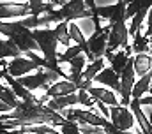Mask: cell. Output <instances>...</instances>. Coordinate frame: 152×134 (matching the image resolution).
Listing matches in <instances>:
<instances>
[{
	"label": "cell",
	"mask_w": 152,
	"mask_h": 134,
	"mask_svg": "<svg viewBox=\"0 0 152 134\" xmlns=\"http://www.w3.org/2000/svg\"><path fill=\"white\" fill-rule=\"evenodd\" d=\"M67 25L69 23L62 21V23H57L55 28H36V30H32V37H34L37 48L44 55L42 58L46 62V69L55 72L62 79H67V72L58 64V51H57V48H58V39H60L62 32L67 30Z\"/></svg>",
	"instance_id": "obj_1"
},
{
	"label": "cell",
	"mask_w": 152,
	"mask_h": 134,
	"mask_svg": "<svg viewBox=\"0 0 152 134\" xmlns=\"http://www.w3.org/2000/svg\"><path fill=\"white\" fill-rule=\"evenodd\" d=\"M50 20V23H73L80 18H92V12L85 5V0H67L58 9H50L44 12Z\"/></svg>",
	"instance_id": "obj_2"
},
{
	"label": "cell",
	"mask_w": 152,
	"mask_h": 134,
	"mask_svg": "<svg viewBox=\"0 0 152 134\" xmlns=\"http://www.w3.org/2000/svg\"><path fill=\"white\" fill-rule=\"evenodd\" d=\"M96 21V30L94 34L87 39V48H88V62H94L96 58H104L106 53V42H108V34H110V25L108 27H101L99 25V18L94 20Z\"/></svg>",
	"instance_id": "obj_3"
},
{
	"label": "cell",
	"mask_w": 152,
	"mask_h": 134,
	"mask_svg": "<svg viewBox=\"0 0 152 134\" xmlns=\"http://www.w3.org/2000/svg\"><path fill=\"white\" fill-rule=\"evenodd\" d=\"M151 5H152V0H129L127 2V5H126V20L131 18V23L127 27L129 28V37L142 28V23L145 21Z\"/></svg>",
	"instance_id": "obj_4"
},
{
	"label": "cell",
	"mask_w": 152,
	"mask_h": 134,
	"mask_svg": "<svg viewBox=\"0 0 152 134\" xmlns=\"http://www.w3.org/2000/svg\"><path fill=\"white\" fill-rule=\"evenodd\" d=\"M129 28L126 20H118L110 23V34H108V42H106V53H115L118 48H127L129 46Z\"/></svg>",
	"instance_id": "obj_5"
},
{
	"label": "cell",
	"mask_w": 152,
	"mask_h": 134,
	"mask_svg": "<svg viewBox=\"0 0 152 134\" xmlns=\"http://www.w3.org/2000/svg\"><path fill=\"white\" fill-rule=\"evenodd\" d=\"M27 90L34 92V90H39V88H48L51 83H55L57 79H60L55 72L48 71V69H42L39 67L37 71H34V74H27V76H21V78H16Z\"/></svg>",
	"instance_id": "obj_6"
},
{
	"label": "cell",
	"mask_w": 152,
	"mask_h": 134,
	"mask_svg": "<svg viewBox=\"0 0 152 134\" xmlns=\"http://www.w3.org/2000/svg\"><path fill=\"white\" fill-rule=\"evenodd\" d=\"M78 104H83V106H92L96 104L94 100L90 99V95L87 94V90H78L75 94H69V95H62V97H55V99L48 100V108L53 109V111H62L69 106H78Z\"/></svg>",
	"instance_id": "obj_7"
},
{
	"label": "cell",
	"mask_w": 152,
	"mask_h": 134,
	"mask_svg": "<svg viewBox=\"0 0 152 134\" xmlns=\"http://www.w3.org/2000/svg\"><path fill=\"white\" fill-rule=\"evenodd\" d=\"M118 92L120 94V106L127 108L129 102H131V90L134 87V81H136V74H134V69H133V57L127 60L126 67L122 69V72L118 74Z\"/></svg>",
	"instance_id": "obj_8"
},
{
	"label": "cell",
	"mask_w": 152,
	"mask_h": 134,
	"mask_svg": "<svg viewBox=\"0 0 152 134\" xmlns=\"http://www.w3.org/2000/svg\"><path fill=\"white\" fill-rule=\"evenodd\" d=\"M37 69H39L37 64L32 58H27V57H16V58H11V62L2 60V71H5L12 78L27 76V74H30Z\"/></svg>",
	"instance_id": "obj_9"
},
{
	"label": "cell",
	"mask_w": 152,
	"mask_h": 134,
	"mask_svg": "<svg viewBox=\"0 0 152 134\" xmlns=\"http://www.w3.org/2000/svg\"><path fill=\"white\" fill-rule=\"evenodd\" d=\"M110 124L113 125V129L117 131H131L136 124L134 120V115L129 108H124V106H112L110 109Z\"/></svg>",
	"instance_id": "obj_10"
},
{
	"label": "cell",
	"mask_w": 152,
	"mask_h": 134,
	"mask_svg": "<svg viewBox=\"0 0 152 134\" xmlns=\"http://www.w3.org/2000/svg\"><path fill=\"white\" fill-rule=\"evenodd\" d=\"M80 90V87L73 83V81H69V79H60V81H55V83H51L48 88H46V94L41 97V102H44V100H50V99H55V97H62V95H69V94H75Z\"/></svg>",
	"instance_id": "obj_11"
},
{
	"label": "cell",
	"mask_w": 152,
	"mask_h": 134,
	"mask_svg": "<svg viewBox=\"0 0 152 134\" xmlns=\"http://www.w3.org/2000/svg\"><path fill=\"white\" fill-rule=\"evenodd\" d=\"M87 94L90 95V99L94 102H103L104 106H120V100L115 95L113 90L106 88V87H97V85H92L90 88H87Z\"/></svg>",
	"instance_id": "obj_12"
},
{
	"label": "cell",
	"mask_w": 152,
	"mask_h": 134,
	"mask_svg": "<svg viewBox=\"0 0 152 134\" xmlns=\"http://www.w3.org/2000/svg\"><path fill=\"white\" fill-rule=\"evenodd\" d=\"M2 79H5L7 81V85H9V88L12 90V94L18 97L20 100H23V102H34V100H39L30 90H27L16 78H12V76H9L5 71H2Z\"/></svg>",
	"instance_id": "obj_13"
},
{
	"label": "cell",
	"mask_w": 152,
	"mask_h": 134,
	"mask_svg": "<svg viewBox=\"0 0 152 134\" xmlns=\"http://www.w3.org/2000/svg\"><path fill=\"white\" fill-rule=\"evenodd\" d=\"M67 64H69L67 79L73 81V83H76V85L80 87V90H81V72H83V69H85V66H87V58H85V55H83V53L76 55L75 58H71Z\"/></svg>",
	"instance_id": "obj_14"
},
{
	"label": "cell",
	"mask_w": 152,
	"mask_h": 134,
	"mask_svg": "<svg viewBox=\"0 0 152 134\" xmlns=\"http://www.w3.org/2000/svg\"><path fill=\"white\" fill-rule=\"evenodd\" d=\"M104 57H106V60H110V66H112L110 69L113 71L115 74H120L122 69L127 64V60L133 57V51H131V46H127V48H124L122 51L108 53V55H104Z\"/></svg>",
	"instance_id": "obj_15"
},
{
	"label": "cell",
	"mask_w": 152,
	"mask_h": 134,
	"mask_svg": "<svg viewBox=\"0 0 152 134\" xmlns=\"http://www.w3.org/2000/svg\"><path fill=\"white\" fill-rule=\"evenodd\" d=\"M94 81L99 83L101 87H106V88H110V90H113V92H118V85H120L118 74H115L110 67H104L101 72H97V74L94 76Z\"/></svg>",
	"instance_id": "obj_16"
},
{
	"label": "cell",
	"mask_w": 152,
	"mask_h": 134,
	"mask_svg": "<svg viewBox=\"0 0 152 134\" xmlns=\"http://www.w3.org/2000/svg\"><path fill=\"white\" fill-rule=\"evenodd\" d=\"M133 69L138 78L147 74L152 69V55L149 53H134L133 55Z\"/></svg>",
	"instance_id": "obj_17"
},
{
	"label": "cell",
	"mask_w": 152,
	"mask_h": 134,
	"mask_svg": "<svg viewBox=\"0 0 152 134\" xmlns=\"http://www.w3.org/2000/svg\"><path fill=\"white\" fill-rule=\"evenodd\" d=\"M151 85H152V69L147 74H143L138 81H134V87L131 90V100H138L142 99L145 94H149V87Z\"/></svg>",
	"instance_id": "obj_18"
},
{
	"label": "cell",
	"mask_w": 152,
	"mask_h": 134,
	"mask_svg": "<svg viewBox=\"0 0 152 134\" xmlns=\"http://www.w3.org/2000/svg\"><path fill=\"white\" fill-rule=\"evenodd\" d=\"M67 34H69V37L75 41L78 46H81V50H83V55H85V58H88V48H87V37L83 35V32L80 30V27L76 25V23H69L67 25Z\"/></svg>",
	"instance_id": "obj_19"
},
{
	"label": "cell",
	"mask_w": 152,
	"mask_h": 134,
	"mask_svg": "<svg viewBox=\"0 0 152 134\" xmlns=\"http://www.w3.org/2000/svg\"><path fill=\"white\" fill-rule=\"evenodd\" d=\"M21 57V51L11 39H0V60Z\"/></svg>",
	"instance_id": "obj_20"
},
{
	"label": "cell",
	"mask_w": 152,
	"mask_h": 134,
	"mask_svg": "<svg viewBox=\"0 0 152 134\" xmlns=\"http://www.w3.org/2000/svg\"><path fill=\"white\" fill-rule=\"evenodd\" d=\"M131 39H133V41L129 42V46H131L133 55H134V53H147V51L151 50L149 41H147V37L142 34V30H138L136 34H133Z\"/></svg>",
	"instance_id": "obj_21"
},
{
	"label": "cell",
	"mask_w": 152,
	"mask_h": 134,
	"mask_svg": "<svg viewBox=\"0 0 152 134\" xmlns=\"http://www.w3.org/2000/svg\"><path fill=\"white\" fill-rule=\"evenodd\" d=\"M0 100H2V102H5L11 109H14V108L20 104V99L12 94V90H11L9 87L2 85V83H0Z\"/></svg>",
	"instance_id": "obj_22"
},
{
	"label": "cell",
	"mask_w": 152,
	"mask_h": 134,
	"mask_svg": "<svg viewBox=\"0 0 152 134\" xmlns=\"http://www.w3.org/2000/svg\"><path fill=\"white\" fill-rule=\"evenodd\" d=\"M28 5H30V14H34V16H41L46 11L55 7L53 4H50L46 0H28Z\"/></svg>",
	"instance_id": "obj_23"
},
{
	"label": "cell",
	"mask_w": 152,
	"mask_h": 134,
	"mask_svg": "<svg viewBox=\"0 0 152 134\" xmlns=\"http://www.w3.org/2000/svg\"><path fill=\"white\" fill-rule=\"evenodd\" d=\"M83 50H81V46H69V48H66V53H60L58 55V64H62V62H69L71 58H75L76 55H80Z\"/></svg>",
	"instance_id": "obj_24"
},
{
	"label": "cell",
	"mask_w": 152,
	"mask_h": 134,
	"mask_svg": "<svg viewBox=\"0 0 152 134\" xmlns=\"http://www.w3.org/2000/svg\"><path fill=\"white\" fill-rule=\"evenodd\" d=\"M147 30H145V37H147V41H149V46H151V50H152V5H151V9H149V12H147Z\"/></svg>",
	"instance_id": "obj_25"
},
{
	"label": "cell",
	"mask_w": 152,
	"mask_h": 134,
	"mask_svg": "<svg viewBox=\"0 0 152 134\" xmlns=\"http://www.w3.org/2000/svg\"><path fill=\"white\" fill-rule=\"evenodd\" d=\"M112 134H133V133H129V131H117V129H113Z\"/></svg>",
	"instance_id": "obj_26"
}]
</instances>
